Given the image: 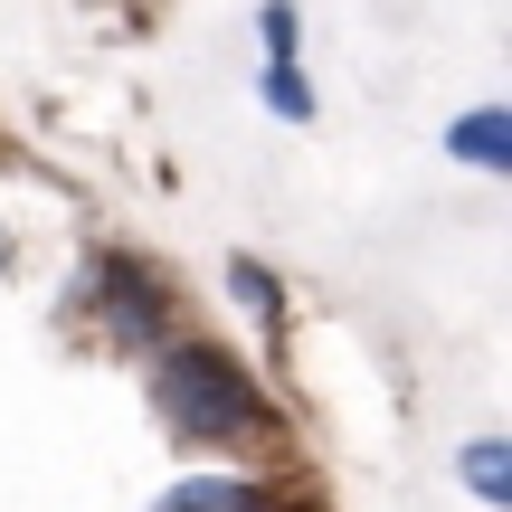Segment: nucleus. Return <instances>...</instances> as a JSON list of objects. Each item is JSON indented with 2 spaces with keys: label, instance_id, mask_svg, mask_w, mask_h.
Segmentation results:
<instances>
[{
  "label": "nucleus",
  "instance_id": "3",
  "mask_svg": "<svg viewBox=\"0 0 512 512\" xmlns=\"http://www.w3.org/2000/svg\"><path fill=\"white\" fill-rule=\"evenodd\" d=\"M152 512H275V494L247 484V475H190V484H171Z\"/></svg>",
  "mask_w": 512,
  "mask_h": 512
},
{
  "label": "nucleus",
  "instance_id": "1",
  "mask_svg": "<svg viewBox=\"0 0 512 512\" xmlns=\"http://www.w3.org/2000/svg\"><path fill=\"white\" fill-rule=\"evenodd\" d=\"M152 408H162L190 446H228V437H247V427L266 418V408H256V380L228 361V351H209V342H171L162 351V370H152Z\"/></svg>",
  "mask_w": 512,
  "mask_h": 512
},
{
  "label": "nucleus",
  "instance_id": "5",
  "mask_svg": "<svg viewBox=\"0 0 512 512\" xmlns=\"http://www.w3.org/2000/svg\"><path fill=\"white\" fill-rule=\"evenodd\" d=\"M456 475H465V494H475V503H512V446L503 437H475V446H465V456H456Z\"/></svg>",
  "mask_w": 512,
  "mask_h": 512
},
{
  "label": "nucleus",
  "instance_id": "4",
  "mask_svg": "<svg viewBox=\"0 0 512 512\" xmlns=\"http://www.w3.org/2000/svg\"><path fill=\"white\" fill-rule=\"evenodd\" d=\"M456 162H475V171H512V114L503 105H475V114H456Z\"/></svg>",
  "mask_w": 512,
  "mask_h": 512
},
{
  "label": "nucleus",
  "instance_id": "8",
  "mask_svg": "<svg viewBox=\"0 0 512 512\" xmlns=\"http://www.w3.org/2000/svg\"><path fill=\"white\" fill-rule=\"evenodd\" d=\"M256 29H266V67H285V57H294V0H266Z\"/></svg>",
  "mask_w": 512,
  "mask_h": 512
},
{
  "label": "nucleus",
  "instance_id": "7",
  "mask_svg": "<svg viewBox=\"0 0 512 512\" xmlns=\"http://www.w3.org/2000/svg\"><path fill=\"white\" fill-rule=\"evenodd\" d=\"M256 95H266L275 114H294V124H304V114H313V86H304V76H294V57H285V67H266V76H256Z\"/></svg>",
  "mask_w": 512,
  "mask_h": 512
},
{
  "label": "nucleus",
  "instance_id": "6",
  "mask_svg": "<svg viewBox=\"0 0 512 512\" xmlns=\"http://www.w3.org/2000/svg\"><path fill=\"white\" fill-rule=\"evenodd\" d=\"M228 294H238L256 323H275V275L256 266V256H228Z\"/></svg>",
  "mask_w": 512,
  "mask_h": 512
},
{
  "label": "nucleus",
  "instance_id": "2",
  "mask_svg": "<svg viewBox=\"0 0 512 512\" xmlns=\"http://www.w3.org/2000/svg\"><path fill=\"white\" fill-rule=\"evenodd\" d=\"M86 285H95V313H105L114 342H162L171 294H162V275H152V266H133V256H95Z\"/></svg>",
  "mask_w": 512,
  "mask_h": 512
}]
</instances>
